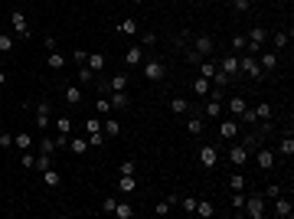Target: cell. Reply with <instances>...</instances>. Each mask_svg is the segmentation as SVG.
<instances>
[{
    "label": "cell",
    "instance_id": "cell-11",
    "mask_svg": "<svg viewBox=\"0 0 294 219\" xmlns=\"http://www.w3.org/2000/svg\"><path fill=\"white\" fill-rule=\"evenodd\" d=\"M196 160H200L203 170H213L216 163H219V147L216 144H200V157H196Z\"/></svg>",
    "mask_w": 294,
    "mask_h": 219
},
{
    "label": "cell",
    "instance_id": "cell-17",
    "mask_svg": "<svg viewBox=\"0 0 294 219\" xmlns=\"http://www.w3.org/2000/svg\"><path fill=\"white\" fill-rule=\"evenodd\" d=\"M203 131H206V118L200 112H190L186 115V134L190 138H203Z\"/></svg>",
    "mask_w": 294,
    "mask_h": 219
},
{
    "label": "cell",
    "instance_id": "cell-10",
    "mask_svg": "<svg viewBox=\"0 0 294 219\" xmlns=\"http://www.w3.org/2000/svg\"><path fill=\"white\" fill-rule=\"evenodd\" d=\"M226 160H229V163H232V167H235V170H242V167H245V163H249V160H252V154H249V150H245L242 144H235V141H229V154H226Z\"/></svg>",
    "mask_w": 294,
    "mask_h": 219
},
{
    "label": "cell",
    "instance_id": "cell-27",
    "mask_svg": "<svg viewBox=\"0 0 294 219\" xmlns=\"http://www.w3.org/2000/svg\"><path fill=\"white\" fill-rule=\"evenodd\" d=\"M252 112H255V121H275V108H271L268 101H262V105H252Z\"/></svg>",
    "mask_w": 294,
    "mask_h": 219
},
{
    "label": "cell",
    "instance_id": "cell-23",
    "mask_svg": "<svg viewBox=\"0 0 294 219\" xmlns=\"http://www.w3.org/2000/svg\"><path fill=\"white\" fill-rule=\"evenodd\" d=\"M203 118H206V121H219L222 118V101H216V98H209L206 101V105H203Z\"/></svg>",
    "mask_w": 294,
    "mask_h": 219
},
{
    "label": "cell",
    "instance_id": "cell-54",
    "mask_svg": "<svg viewBox=\"0 0 294 219\" xmlns=\"http://www.w3.org/2000/svg\"><path fill=\"white\" fill-rule=\"evenodd\" d=\"M0 150H13V134L10 131H0Z\"/></svg>",
    "mask_w": 294,
    "mask_h": 219
},
{
    "label": "cell",
    "instance_id": "cell-30",
    "mask_svg": "<svg viewBox=\"0 0 294 219\" xmlns=\"http://www.w3.org/2000/svg\"><path fill=\"white\" fill-rule=\"evenodd\" d=\"M262 141H265V138H262V134H258V131H245L239 144H242V147H245V150H249V154H252V150H255L258 144H262Z\"/></svg>",
    "mask_w": 294,
    "mask_h": 219
},
{
    "label": "cell",
    "instance_id": "cell-53",
    "mask_svg": "<svg viewBox=\"0 0 294 219\" xmlns=\"http://www.w3.org/2000/svg\"><path fill=\"white\" fill-rule=\"evenodd\" d=\"M56 150H59V147H56L53 138H43V141H39V154H56Z\"/></svg>",
    "mask_w": 294,
    "mask_h": 219
},
{
    "label": "cell",
    "instance_id": "cell-44",
    "mask_svg": "<svg viewBox=\"0 0 294 219\" xmlns=\"http://www.w3.org/2000/svg\"><path fill=\"white\" fill-rule=\"evenodd\" d=\"M53 167V154H36V163H33V170H39V174H43V170H49Z\"/></svg>",
    "mask_w": 294,
    "mask_h": 219
},
{
    "label": "cell",
    "instance_id": "cell-57",
    "mask_svg": "<svg viewBox=\"0 0 294 219\" xmlns=\"http://www.w3.org/2000/svg\"><path fill=\"white\" fill-rule=\"evenodd\" d=\"M154 43H157V33H154V30L141 33V46H144V49H147V46H154Z\"/></svg>",
    "mask_w": 294,
    "mask_h": 219
},
{
    "label": "cell",
    "instance_id": "cell-55",
    "mask_svg": "<svg viewBox=\"0 0 294 219\" xmlns=\"http://www.w3.org/2000/svg\"><path fill=\"white\" fill-rule=\"evenodd\" d=\"M252 10V0H232V13H249Z\"/></svg>",
    "mask_w": 294,
    "mask_h": 219
},
{
    "label": "cell",
    "instance_id": "cell-36",
    "mask_svg": "<svg viewBox=\"0 0 294 219\" xmlns=\"http://www.w3.org/2000/svg\"><path fill=\"white\" fill-rule=\"evenodd\" d=\"M105 63H108V59H105V52H88V59H85V66H88L92 72H102Z\"/></svg>",
    "mask_w": 294,
    "mask_h": 219
},
{
    "label": "cell",
    "instance_id": "cell-6",
    "mask_svg": "<svg viewBox=\"0 0 294 219\" xmlns=\"http://www.w3.org/2000/svg\"><path fill=\"white\" fill-rule=\"evenodd\" d=\"M239 75H249L252 82L265 79L262 66H258V56H252V52H245V56H239Z\"/></svg>",
    "mask_w": 294,
    "mask_h": 219
},
{
    "label": "cell",
    "instance_id": "cell-35",
    "mask_svg": "<svg viewBox=\"0 0 294 219\" xmlns=\"http://www.w3.org/2000/svg\"><path fill=\"white\" fill-rule=\"evenodd\" d=\"M111 216H115V219H131V216H134V206H131L128 200H118V206L111 209Z\"/></svg>",
    "mask_w": 294,
    "mask_h": 219
},
{
    "label": "cell",
    "instance_id": "cell-60",
    "mask_svg": "<svg viewBox=\"0 0 294 219\" xmlns=\"http://www.w3.org/2000/svg\"><path fill=\"white\" fill-rule=\"evenodd\" d=\"M85 59H88L85 49H75V52H72V63H75V66H85Z\"/></svg>",
    "mask_w": 294,
    "mask_h": 219
},
{
    "label": "cell",
    "instance_id": "cell-4",
    "mask_svg": "<svg viewBox=\"0 0 294 219\" xmlns=\"http://www.w3.org/2000/svg\"><path fill=\"white\" fill-rule=\"evenodd\" d=\"M186 46H190V49H193L200 59H206V56H213V52H216V39L209 36V33H193Z\"/></svg>",
    "mask_w": 294,
    "mask_h": 219
},
{
    "label": "cell",
    "instance_id": "cell-31",
    "mask_svg": "<svg viewBox=\"0 0 294 219\" xmlns=\"http://www.w3.org/2000/svg\"><path fill=\"white\" fill-rule=\"evenodd\" d=\"M92 108H95V115H98V118H108V115L115 112V108H111V101H108V95H98Z\"/></svg>",
    "mask_w": 294,
    "mask_h": 219
},
{
    "label": "cell",
    "instance_id": "cell-9",
    "mask_svg": "<svg viewBox=\"0 0 294 219\" xmlns=\"http://www.w3.org/2000/svg\"><path fill=\"white\" fill-rule=\"evenodd\" d=\"M10 30H13V36H17V39H30L33 36V30H30V23H26V13L23 10H10Z\"/></svg>",
    "mask_w": 294,
    "mask_h": 219
},
{
    "label": "cell",
    "instance_id": "cell-45",
    "mask_svg": "<svg viewBox=\"0 0 294 219\" xmlns=\"http://www.w3.org/2000/svg\"><path fill=\"white\" fill-rule=\"evenodd\" d=\"M229 187H232V190H245V187H249V180H245L242 170H235V174L229 177Z\"/></svg>",
    "mask_w": 294,
    "mask_h": 219
},
{
    "label": "cell",
    "instance_id": "cell-37",
    "mask_svg": "<svg viewBox=\"0 0 294 219\" xmlns=\"http://www.w3.org/2000/svg\"><path fill=\"white\" fill-rule=\"evenodd\" d=\"M13 147H17V150H30V147H33V134H30V131L13 134Z\"/></svg>",
    "mask_w": 294,
    "mask_h": 219
},
{
    "label": "cell",
    "instance_id": "cell-56",
    "mask_svg": "<svg viewBox=\"0 0 294 219\" xmlns=\"http://www.w3.org/2000/svg\"><path fill=\"white\" fill-rule=\"evenodd\" d=\"M85 138H88V147H102V144H105V134H102V131H95V134H85Z\"/></svg>",
    "mask_w": 294,
    "mask_h": 219
},
{
    "label": "cell",
    "instance_id": "cell-13",
    "mask_svg": "<svg viewBox=\"0 0 294 219\" xmlns=\"http://www.w3.org/2000/svg\"><path fill=\"white\" fill-rule=\"evenodd\" d=\"M144 59H147V49H144L141 43H131L128 49H124V66H128V69H134V66H141Z\"/></svg>",
    "mask_w": 294,
    "mask_h": 219
},
{
    "label": "cell",
    "instance_id": "cell-51",
    "mask_svg": "<svg viewBox=\"0 0 294 219\" xmlns=\"http://www.w3.org/2000/svg\"><path fill=\"white\" fill-rule=\"evenodd\" d=\"M118 174H137V160L131 157V160H121L118 163Z\"/></svg>",
    "mask_w": 294,
    "mask_h": 219
},
{
    "label": "cell",
    "instance_id": "cell-28",
    "mask_svg": "<svg viewBox=\"0 0 294 219\" xmlns=\"http://www.w3.org/2000/svg\"><path fill=\"white\" fill-rule=\"evenodd\" d=\"M193 95H196V98H206V95H209V88H213V82H209L206 79V75H200V79H193Z\"/></svg>",
    "mask_w": 294,
    "mask_h": 219
},
{
    "label": "cell",
    "instance_id": "cell-63",
    "mask_svg": "<svg viewBox=\"0 0 294 219\" xmlns=\"http://www.w3.org/2000/svg\"><path fill=\"white\" fill-rule=\"evenodd\" d=\"M134 4H147V0H134Z\"/></svg>",
    "mask_w": 294,
    "mask_h": 219
},
{
    "label": "cell",
    "instance_id": "cell-61",
    "mask_svg": "<svg viewBox=\"0 0 294 219\" xmlns=\"http://www.w3.org/2000/svg\"><path fill=\"white\" fill-rule=\"evenodd\" d=\"M4 82H7V72H4V69H0V85H4Z\"/></svg>",
    "mask_w": 294,
    "mask_h": 219
},
{
    "label": "cell",
    "instance_id": "cell-38",
    "mask_svg": "<svg viewBox=\"0 0 294 219\" xmlns=\"http://www.w3.org/2000/svg\"><path fill=\"white\" fill-rule=\"evenodd\" d=\"M72 131H75L72 118H69V115H59V118H56V134H72Z\"/></svg>",
    "mask_w": 294,
    "mask_h": 219
},
{
    "label": "cell",
    "instance_id": "cell-3",
    "mask_svg": "<svg viewBox=\"0 0 294 219\" xmlns=\"http://www.w3.org/2000/svg\"><path fill=\"white\" fill-rule=\"evenodd\" d=\"M33 125H36V131H49L53 128V105L46 98H39L33 105Z\"/></svg>",
    "mask_w": 294,
    "mask_h": 219
},
{
    "label": "cell",
    "instance_id": "cell-43",
    "mask_svg": "<svg viewBox=\"0 0 294 219\" xmlns=\"http://www.w3.org/2000/svg\"><path fill=\"white\" fill-rule=\"evenodd\" d=\"M13 46H17V36L13 33H0V52H13Z\"/></svg>",
    "mask_w": 294,
    "mask_h": 219
},
{
    "label": "cell",
    "instance_id": "cell-29",
    "mask_svg": "<svg viewBox=\"0 0 294 219\" xmlns=\"http://www.w3.org/2000/svg\"><path fill=\"white\" fill-rule=\"evenodd\" d=\"M268 39H271V46H275V52H278V49H284V46H288L291 30H275V33H268Z\"/></svg>",
    "mask_w": 294,
    "mask_h": 219
},
{
    "label": "cell",
    "instance_id": "cell-58",
    "mask_svg": "<svg viewBox=\"0 0 294 219\" xmlns=\"http://www.w3.org/2000/svg\"><path fill=\"white\" fill-rule=\"evenodd\" d=\"M115 206H118L115 196H105V200H102V213H108V216H111V209H115Z\"/></svg>",
    "mask_w": 294,
    "mask_h": 219
},
{
    "label": "cell",
    "instance_id": "cell-15",
    "mask_svg": "<svg viewBox=\"0 0 294 219\" xmlns=\"http://www.w3.org/2000/svg\"><path fill=\"white\" fill-rule=\"evenodd\" d=\"M258 66H262V72H265V79H268V75H275L278 72V52L275 49H262L258 52Z\"/></svg>",
    "mask_w": 294,
    "mask_h": 219
},
{
    "label": "cell",
    "instance_id": "cell-39",
    "mask_svg": "<svg viewBox=\"0 0 294 219\" xmlns=\"http://www.w3.org/2000/svg\"><path fill=\"white\" fill-rule=\"evenodd\" d=\"M213 213H216L213 200H196V213H193V216H203V219H209Z\"/></svg>",
    "mask_w": 294,
    "mask_h": 219
},
{
    "label": "cell",
    "instance_id": "cell-50",
    "mask_svg": "<svg viewBox=\"0 0 294 219\" xmlns=\"http://www.w3.org/2000/svg\"><path fill=\"white\" fill-rule=\"evenodd\" d=\"M33 163H36V154H30V150H20V167H23V170H33Z\"/></svg>",
    "mask_w": 294,
    "mask_h": 219
},
{
    "label": "cell",
    "instance_id": "cell-20",
    "mask_svg": "<svg viewBox=\"0 0 294 219\" xmlns=\"http://www.w3.org/2000/svg\"><path fill=\"white\" fill-rule=\"evenodd\" d=\"M216 66H219L229 79H235V75H239V56H219V59H216Z\"/></svg>",
    "mask_w": 294,
    "mask_h": 219
},
{
    "label": "cell",
    "instance_id": "cell-25",
    "mask_svg": "<svg viewBox=\"0 0 294 219\" xmlns=\"http://www.w3.org/2000/svg\"><path fill=\"white\" fill-rule=\"evenodd\" d=\"M134 190H137V180H134V174H118V193L131 196Z\"/></svg>",
    "mask_w": 294,
    "mask_h": 219
},
{
    "label": "cell",
    "instance_id": "cell-16",
    "mask_svg": "<svg viewBox=\"0 0 294 219\" xmlns=\"http://www.w3.org/2000/svg\"><path fill=\"white\" fill-rule=\"evenodd\" d=\"M245 108H249V101L242 98V95H232V98H226V105H222V112H229V118L239 121L245 115Z\"/></svg>",
    "mask_w": 294,
    "mask_h": 219
},
{
    "label": "cell",
    "instance_id": "cell-33",
    "mask_svg": "<svg viewBox=\"0 0 294 219\" xmlns=\"http://www.w3.org/2000/svg\"><path fill=\"white\" fill-rule=\"evenodd\" d=\"M69 147H72V154H88V150H92V147H88V138H85V134H79V138H69Z\"/></svg>",
    "mask_w": 294,
    "mask_h": 219
},
{
    "label": "cell",
    "instance_id": "cell-62",
    "mask_svg": "<svg viewBox=\"0 0 294 219\" xmlns=\"http://www.w3.org/2000/svg\"><path fill=\"white\" fill-rule=\"evenodd\" d=\"M278 4H291V0H278Z\"/></svg>",
    "mask_w": 294,
    "mask_h": 219
},
{
    "label": "cell",
    "instance_id": "cell-26",
    "mask_svg": "<svg viewBox=\"0 0 294 219\" xmlns=\"http://www.w3.org/2000/svg\"><path fill=\"white\" fill-rule=\"evenodd\" d=\"M167 108H170V115H177V118H180V115H190V112H193V101H186V98H170V105H167Z\"/></svg>",
    "mask_w": 294,
    "mask_h": 219
},
{
    "label": "cell",
    "instance_id": "cell-49",
    "mask_svg": "<svg viewBox=\"0 0 294 219\" xmlns=\"http://www.w3.org/2000/svg\"><path fill=\"white\" fill-rule=\"evenodd\" d=\"M177 206H180V209H183V213H186V216H193V213H196V196H183V200H180V203H177Z\"/></svg>",
    "mask_w": 294,
    "mask_h": 219
},
{
    "label": "cell",
    "instance_id": "cell-24",
    "mask_svg": "<svg viewBox=\"0 0 294 219\" xmlns=\"http://www.w3.org/2000/svg\"><path fill=\"white\" fill-rule=\"evenodd\" d=\"M115 30H118V33H121V36H137V33H141V23H137V20H134V17H124V20H121V23H118V26H115Z\"/></svg>",
    "mask_w": 294,
    "mask_h": 219
},
{
    "label": "cell",
    "instance_id": "cell-32",
    "mask_svg": "<svg viewBox=\"0 0 294 219\" xmlns=\"http://www.w3.org/2000/svg\"><path fill=\"white\" fill-rule=\"evenodd\" d=\"M278 157H294V138H291V131L284 134L281 141H278V150H275Z\"/></svg>",
    "mask_w": 294,
    "mask_h": 219
},
{
    "label": "cell",
    "instance_id": "cell-18",
    "mask_svg": "<svg viewBox=\"0 0 294 219\" xmlns=\"http://www.w3.org/2000/svg\"><path fill=\"white\" fill-rule=\"evenodd\" d=\"M216 134H219L222 141H235V134H239V121H235V118H222Z\"/></svg>",
    "mask_w": 294,
    "mask_h": 219
},
{
    "label": "cell",
    "instance_id": "cell-1",
    "mask_svg": "<svg viewBox=\"0 0 294 219\" xmlns=\"http://www.w3.org/2000/svg\"><path fill=\"white\" fill-rule=\"evenodd\" d=\"M141 75H144L147 82H157V85H160V82H164L167 75H170V69H167V63H164V59L147 56L144 63H141Z\"/></svg>",
    "mask_w": 294,
    "mask_h": 219
},
{
    "label": "cell",
    "instance_id": "cell-7",
    "mask_svg": "<svg viewBox=\"0 0 294 219\" xmlns=\"http://www.w3.org/2000/svg\"><path fill=\"white\" fill-rule=\"evenodd\" d=\"M245 36H249V49H245V52L258 56V52H262V46L268 43V26H249V33H245Z\"/></svg>",
    "mask_w": 294,
    "mask_h": 219
},
{
    "label": "cell",
    "instance_id": "cell-12",
    "mask_svg": "<svg viewBox=\"0 0 294 219\" xmlns=\"http://www.w3.org/2000/svg\"><path fill=\"white\" fill-rule=\"evenodd\" d=\"M271 213H275L278 219H291L294 216V203H291V196H275V200H271Z\"/></svg>",
    "mask_w": 294,
    "mask_h": 219
},
{
    "label": "cell",
    "instance_id": "cell-34",
    "mask_svg": "<svg viewBox=\"0 0 294 219\" xmlns=\"http://www.w3.org/2000/svg\"><path fill=\"white\" fill-rule=\"evenodd\" d=\"M39 177H43V183H46L49 190H56V187H59V183H62V174H59V170H56V167L43 170V174H39Z\"/></svg>",
    "mask_w": 294,
    "mask_h": 219
},
{
    "label": "cell",
    "instance_id": "cell-59",
    "mask_svg": "<svg viewBox=\"0 0 294 219\" xmlns=\"http://www.w3.org/2000/svg\"><path fill=\"white\" fill-rule=\"evenodd\" d=\"M167 213H173V203L170 200H160L157 203V216H167Z\"/></svg>",
    "mask_w": 294,
    "mask_h": 219
},
{
    "label": "cell",
    "instance_id": "cell-14",
    "mask_svg": "<svg viewBox=\"0 0 294 219\" xmlns=\"http://www.w3.org/2000/svg\"><path fill=\"white\" fill-rule=\"evenodd\" d=\"M62 101H66V105H82V101H85V92H82V85L62 82Z\"/></svg>",
    "mask_w": 294,
    "mask_h": 219
},
{
    "label": "cell",
    "instance_id": "cell-8",
    "mask_svg": "<svg viewBox=\"0 0 294 219\" xmlns=\"http://www.w3.org/2000/svg\"><path fill=\"white\" fill-rule=\"evenodd\" d=\"M252 157H255V163H258V170H275V163H278V154L271 147H265V144H258L255 150H252Z\"/></svg>",
    "mask_w": 294,
    "mask_h": 219
},
{
    "label": "cell",
    "instance_id": "cell-64",
    "mask_svg": "<svg viewBox=\"0 0 294 219\" xmlns=\"http://www.w3.org/2000/svg\"><path fill=\"white\" fill-rule=\"evenodd\" d=\"M0 56H4V52H0Z\"/></svg>",
    "mask_w": 294,
    "mask_h": 219
},
{
    "label": "cell",
    "instance_id": "cell-21",
    "mask_svg": "<svg viewBox=\"0 0 294 219\" xmlns=\"http://www.w3.org/2000/svg\"><path fill=\"white\" fill-rule=\"evenodd\" d=\"M102 131H105V138H121L124 128H121V121H118V118H111V115H108V118H102Z\"/></svg>",
    "mask_w": 294,
    "mask_h": 219
},
{
    "label": "cell",
    "instance_id": "cell-2",
    "mask_svg": "<svg viewBox=\"0 0 294 219\" xmlns=\"http://www.w3.org/2000/svg\"><path fill=\"white\" fill-rule=\"evenodd\" d=\"M128 82H131L128 72H115V75H108V79H95V88H98V95L124 92V88H128Z\"/></svg>",
    "mask_w": 294,
    "mask_h": 219
},
{
    "label": "cell",
    "instance_id": "cell-5",
    "mask_svg": "<svg viewBox=\"0 0 294 219\" xmlns=\"http://www.w3.org/2000/svg\"><path fill=\"white\" fill-rule=\"evenodd\" d=\"M265 213H268V200H265L262 193H249V200H245V206H242V213H239V216L262 219Z\"/></svg>",
    "mask_w": 294,
    "mask_h": 219
},
{
    "label": "cell",
    "instance_id": "cell-42",
    "mask_svg": "<svg viewBox=\"0 0 294 219\" xmlns=\"http://www.w3.org/2000/svg\"><path fill=\"white\" fill-rule=\"evenodd\" d=\"M245 200H249V193L245 190H232V209H235V216L242 213V206H245Z\"/></svg>",
    "mask_w": 294,
    "mask_h": 219
},
{
    "label": "cell",
    "instance_id": "cell-22",
    "mask_svg": "<svg viewBox=\"0 0 294 219\" xmlns=\"http://www.w3.org/2000/svg\"><path fill=\"white\" fill-rule=\"evenodd\" d=\"M108 101H111V108H118V112H128V108H131L128 88H124V92H108Z\"/></svg>",
    "mask_w": 294,
    "mask_h": 219
},
{
    "label": "cell",
    "instance_id": "cell-52",
    "mask_svg": "<svg viewBox=\"0 0 294 219\" xmlns=\"http://www.w3.org/2000/svg\"><path fill=\"white\" fill-rule=\"evenodd\" d=\"M79 82H85V85H92V82H95V72L88 69V66H79Z\"/></svg>",
    "mask_w": 294,
    "mask_h": 219
},
{
    "label": "cell",
    "instance_id": "cell-41",
    "mask_svg": "<svg viewBox=\"0 0 294 219\" xmlns=\"http://www.w3.org/2000/svg\"><path fill=\"white\" fill-rule=\"evenodd\" d=\"M82 131H85V134H95V131H102V118H98V115H88V118L82 121Z\"/></svg>",
    "mask_w": 294,
    "mask_h": 219
},
{
    "label": "cell",
    "instance_id": "cell-46",
    "mask_svg": "<svg viewBox=\"0 0 294 219\" xmlns=\"http://www.w3.org/2000/svg\"><path fill=\"white\" fill-rule=\"evenodd\" d=\"M249 49V36H245V33H235L232 36V52H245Z\"/></svg>",
    "mask_w": 294,
    "mask_h": 219
},
{
    "label": "cell",
    "instance_id": "cell-40",
    "mask_svg": "<svg viewBox=\"0 0 294 219\" xmlns=\"http://www.w3.org/2000/svg\"><path fill=\"white\" fill-rule=\"evenodd\" d=\"M196 66H200V75H206V79H213V75H216V59H213V56L200 59Z\"/></svg>",
    "mask_w": 294,
    "mask_h": 219
},
{
    "label": "cell",
    "instance_id": "cell-48",
    "mask_svg": "<svg viewBox=\"0 0 294 219\" xmlns=\"http://www.w3.org/2000/svg\"><path fill=\"white\" fill-rule=\"evenodd\" d=\"M209 82H213V85H216V88H226V85H229V82H232V79H229V75H226V72H222V69H219V66H216V75H213V79H209Z\"/></svg>",
    "mask_w": 294,
    "mask_h": 219
},
{
    "label": "cell",
    "instance_id": "cell-47",
    "mask_svg": "<svg viewBox=\"0 0 294 219\" xmlns=\"http://www.w3.org/2000/svg\"><path fill=\"white\" fill-rule=\"evenodd\" d=\"M281 193H284V187H281V183H268V187H265V193H262V196H265V200L271 203V200H275V196H281Z\"/></svg>",
    "mask_w": 294,
    "mask_h": 219
},
{
    "label": "cell",
    "instance_id": "cell-19",
    "mask_svg": "<svg viewBox=\"0 0 294 219\" xmlns=\"http://www.w3.org/2000/svg\"><path fill=\"white\" fill-rule=\"evenodd\" d=\"M46 66H49V69H53V72H62V69H66V66H69L66 52H59V49H49V52H46Z\"/></svg>",
    "mask_w": 294,
    "mask_h": 219
}]
</instances>
